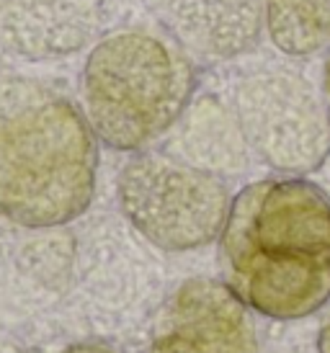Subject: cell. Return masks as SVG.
I'll return each mask as SVG.
<instances>
[{"mask_svg": "<svg viewBox=\"0 0 330 353\" xmlns=\"http://www.w3.org/2000/svg\"><path fill=\"white\" fill-rule=\"evenodd\" d=\"M124 216L163 250H194L222 232L230 194L217 173L160 152L132 157L117 183Z\"/></svg>", "mask_w": 330, "mask_h": 353, "instance_id": "obj_4", "label": "cell"}, {"mask_svg": "<svg viewBox=\"0 0 330 353\" xmlns=\"http://www.w3.org/2000/svg\"><path fill=\"white\" fill-rule=\"evenodd\" d=\"M62 353H117V351L104 343H78V345H70L68 351Z\"/></svg>", "mask_w": 330, "mask_h": 353, "instance_id": "obj_10", "label": "cell"}, {"mask_svg": "<svg viewBox=\"0 0 330 353\" xmlns=\"http://www.w3.org/2000/svg\"><path fill=\"white\" fill-rule=\"evenodd\" d=\"M318 351L320 353H330V325H325L318 335Z\"/></svg>", "mask_w": 330, "mask_h": 353, "instance_id": "obj_11", "label": "cell"}, {"mask_svg": "<svg viewBox=\"0 0 330 353\" xmlns=\"http://www.w3.org/2000/svg\"><path fill=\"white\" fill-rule=\"evenodd\" d=\"M271 44L291 57H312L330 47V0H263Z\"/></svg>", "mask_w": 330, "mask_h": 353, "instance_id": "obj_9", "label": "cell"}, {"mask_svg": "<svg viewBox=\"0 0 330 353\" xmlns=\"http://www.w3.org/2000/svg\"><path fill=\"white\" fill-rule=\"evenodd\" d=\"M194 85L181 44L129 29L108 34L90 50L80 96L96 137L111 150L132 152L153 145L184 117Z\"/></svg>", "mask_w": 330, "mask_h": 353, "instance_id": "obj_3", "label": "cell"}, {"mask_svg": "<svg viewBox=\"0 0 330 353\" xmlns=\"http://www.w3.org/2000/svg\"><path fill=\"white\" fill-rule=\"evenodd\" d=\"M248 310L227 284L191 279L160 310L147 353H258Z\"/></svg>", "mask_w": 330, "mask_h": 353, "instance_id": "obj_6", "label": "cell"}, {"mask_svg": "<svg viewBox=\"0 0 330 353\" xmlns=\"http://www.w3.org/2000/svg\"><path fill=\"white\" fill-rule=\"evenodd\" d=\"M325 90H328V103H330V57H328V68H325Z\"/></svg>", "mask_w": 330, "mask_h": 353, "instance_id": "obj_13", "label": "cell"}, {"mask_svg": "<svg viewBox=\"0 0 330 353\" xmlns=\"http://www.w3.org/2000/svg\"><path fill=\"white\" fill-rule=\"evenodd\" d=\"M96 132L62 93L37 83L0 88V219L59 227L96 191Z\"/></svg>", "mask_w": 330, "mask_h": 353, "instance_id": "obj_2", "label": "cell"}, {"mask_svg": "<svg viewBox=\"0 0 330 353\" xmlns=\"http://www.w3.org/2000/svg\"><path fill=\"white\" fill-rule=\"evenodd\" d=\"M173 39L199 59H233L261 39L263 0H175Z\"/></svg>", "mask_w": 330, "mask_h": 353, "instance_id": "obj_7", "label": "cell"}, {"mask_svg": "<svg viewBox=\"0 0 330 353\" xmlns=\"http://www.w3.org/2000/svg\"><path fill=\"white\" fill-rule=\"evenodd\" d=\"M101 0H0V31L16 50L44 57L80 50Z\"/></svg>", "mask_w": 330, "mask_h": 353, "instance_id": "obj_8", "label": "cell"}, {"mask_svg": "<svg viewBox=\"0 0 330 353\" xmlns=\"http://www.w3.org/2000/svg\"><path fill=\"white\" fill-rule=\"evenodd\" d=\"M237 121L263 163L310 173L330 152V117L312 83L289 70H266L237 88Z\"/></svg>", "mask_w": 330, "mask_h": 353, "instance_id": "obj_5", "label": "cell"}, {"mask_svg": "<svg viewBox=\"0 0 330 353\" xmlns=\"http://www.w3.org/2000/svg\"><path fill=\"white\" fill-rule=\"evenodd\" d=\"M139 3H145L147 8H173L175 0H139Z\"/></svg>", "mask_w": 330, "mask_h": 353, "instance_id": "obj_12", "label": "cell"}, {"mask_svg": "<svg viewBox=\"0 0 330 353\" xmlns=\"http://www.w3.org/2000/svg\"><path fill=\"white\" fill-rule=\"evenodd\" d=\"M227 286L253 312L300 320L330 299V199L304 178H266L230 201Z\"/></svg>", "mask_w": 330, "mask_h": 353, "instance_id": "obj_1", "label": "cell"}]
</instances>
